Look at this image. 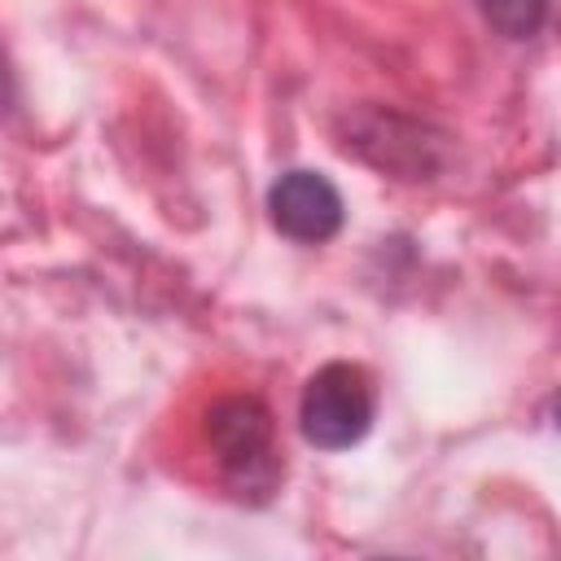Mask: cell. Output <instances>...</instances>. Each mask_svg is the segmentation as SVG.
Instances as JSON below:
<instances>
[{
    "label": "cell",
    "instance_id": "cell-1",
    "mask_svg": "<svg viewBox=\"0 0 561 561\" xmlns=\"http://www.w3.org/2000/svg\"><path fill=\"white\" fill-rule=\"evenodd\" d=\"M373 381L359 364H324L320 373H311L302 403H298V421L307 443L324 447V451H342L355 447L368 425H373Z\"/></svg>",
    "mask_w": 561,
    "mask_h": 561
},
{
    "label": "cell",
    "instance_id": "cell-2",
    "mask_svg": "<svg viewBox=\"0 0 561 561\" xmlns=\"http://www.w3.org/2000/svg\"><path fill=\"white\" fill-rule=\"evenodd\" d=\"M206 438L237 486H267L276 478V430L259 399H224L210 408Z\"/></svg>",
    "mask_w": 561,
    "mask_h": 561
},
{
    "label": "cell",
    "instance_id": "cell-3",
    "mask_svg": "<svg viewBox=\"0 0 561 561\" xmlns=\"http://www.w3.org/2000/svg\"><path fill=\"white\" fill-rule=\"evenodd\" d=\"M272 224L289 241H329L342 228V193L320 171H285L267 193Z\"/></svg>",
    "mask_w": 561,
    "mask_h": 561
},
{
    "label": "cell",
    "instance_id": "cell-4",
    "mask_svg": "<svg viewBox=\"0 0 561 561\" xmlns=\"http://www.w3.org/2000/svg\"><path fill=\"white\" fill-rule=\"evenodd\" d=\"M482 18L508 35V39H530L539 26H543V13H548V0H478Z\"/></svg>",
    "mask_w": 561,
    "mask_h": 561
}]
</instances>
